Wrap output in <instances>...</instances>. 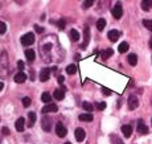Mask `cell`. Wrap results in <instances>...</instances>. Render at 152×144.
<instances>
[{"label": "cell", "instance_id": "cell-1", "mask_svg": "<svg viewBox=\"0 0 152 144\" xmlns=\"http://www.w3.org/2000/svg\"><path fill=\"white\" fill-rule=\"evenodd\" d=\"M111 13L114 16V19H121L122 15H123V8H122V3L118 1V3L114 5V8L111 10Z\"/></svg>", "mask_w": 152, "mask_h": 144}, {"label": "cell", "instance_id": "cell-2", "mask_svg": "<svg viewBox=\"0 0 152 144\" xmlns=\"http://www.w3.org/2000/svg\"><path fill=\"white\" fill-rule=\"evenodd\" d=\"M34 42V35L33 33H25L21 37V45L24 46H28V45H32Z\"/></svg>", "mask_w": 152, "mask_h": 144}, {"label": "cell", "instance_id": "cell-3", "mask_svg": "<svg viewBox=\"0 0 152 144\" xmlns=\"http://www.w3.org/2000/svg\"><path fill=\"white\" fill-rule=\"evenodd\" d=\"M41 126H42V130L45 132H49L52 130V118L49 116H44L42 120H41Z\"/></svg>", "mask_w": 152, "mask_h": 144}, {"label": "cell", "instance_id": "cell-4", "mask_svg": "<svg viewBox=\"0 0 152 144\" xmlns=\"http://www.w3.org/2000/svg\"><path fill=\"white\" fill-rule=\"evenodd\" d=\"M127 104L130 110H135L138 106H139V99H138L136 95H130L127 99Z\"/></svg>", "mask_w": 152, "mask_h": 144}, {"label": "cell", "instance_id": "cell-5", "mask_svg": "<svg viewBox=\"0 0 152 144\" xmlns=\"http://www.w3.org/2000/svg\"><path fill=\"white\" fill-rule=\"evenodd\" d=\"M66 128H65V126L62 124L61 122H58L56 124V134H57V136H60V138H65L66 136Z\"/></svg>", "mask_w": 152, "mask_h": 144}, {"label": "cell", "instance_id": "cell-6", "mask_svg": "<svg viewBox=\"0 0 152 144\" xmlns=\"http://www.w3.org/2000/svg\"><path fill=\"white\" fill-rule=\"evenodd\" d=\"M58 111V106L54 103H48L47 106L42 109V113L44 114H48V113H57Z\"/></svg>", "mask_w": 152, "mask_h": 144}, {"label": "cell", "instance_id": "cell-7", "mask_svg": "<svg viewBox=\"0 0 152 144\" xmlns=\"http://www.w3.org/2000/svg\"><path fill=\"white\" fill-rule=\"evenodd\" d=\"M74 135H75V139H77V141H84L85 138H86V132H85L84 128H75Z\"/></svg>", "mask_w": 152, "mask_h": 144}, {"label": "cell", "instance_id": "cell-8", "mask_svg": "<svg viewBox=\"0 0 152 144\" xmlns=\"http://www.w3.org/2000/svg\"><path fill=\"white\" fill-rule=\"evenodd\" d=\"M50 78V69L49 68H45V69L41 70L40 73V81L41 82H47Z\"/></svg>", "mask_w": 152, "mask_h": 144}, {"label": "cell", "instance_id": "cell-9", "mask_svg": "<svg viewBox=\"0 0 152 144\" xmlns=\"http://www.w3.org/2000/svg\"><path fill=\"white\" fill-rule=\"evenodd\" d=\"M89 40H90V29H89V27H85V41L84 44H81V49H86Z\"/></svg>", "mask_w": 152, "mask_h": 144}, {"label": "cell", "instance_id": "cell-10", "mask_svg": "<svg viewBox=\"0 0 152 144\" xmlns=\"http://www.w3.org/2000/svg\"><path fill=\"white\" fill-rule=\"evenodd\" d=\"M107 37H109V40L111 41V42H115V41L121 37V32L119 31H110L109 33H107Z\"/></svg>", "mask_w": 152, "mask_h": 144}, {"label": "cell", "instance_id": "cell-11", "mask_svg": "<svg viewBox=\"0 0 152 144\" xmlns=\"http://www.w3.org/2000/svg\"><path fill=\"white\" fill-rule=\"evenodd\" d=\"M24 124H25V119L24 118H19V119L15 122V128L19 132H23L24 131Z\"/></svg>", "mask_w": 152, "mask_h": 144}, {"label": "cell", "instance_id": "cell-12", "mask_svg": "<svg viewBox=\"0 0 152 144\" xmlns=\"http://www.w3.org/2000/svg\"><path fill=\"white\" fill-rule=\"evenodd\" d=\"M138 132L142 135L148 134V128H147V126L143 123V120H139V122H138Z\"/></svg>", "mask_w": 152, "mask_h": 144}, {"label": "cell", "instance_id": "cell-13", "mask_svg": "<svg viewBox=\"0 0 152 144\" xmlns=\"http://www.w3.org/2000/svg\"><path fill=\"white\" fill-rule=\"evenodd\" d=\"M53 98L57 100H62L64 98H65V90H60V89H57V90H54V93H53Z\"/></svg>", "mask_w": 152, "mask_h": 144}, {"label": "cell", "instance_id": "cell-14", "mask_svg": "<svg viewBox=\"0 0 152 144\" xmlns=\"http://www.w3.org/2000/svg\"><path fill=\"white\" fill-rule=\"evenodd\" d=\"M122 132H123V135L126 138H130L131 135H132V127H131L130 124L122 126Z\"/></svg>", "mask_w": 152, "mask_h": 144}, {"label": "cell", "instance_id": "cell-15", "mask_svg": "<svg viewBox=\"0 0 152 144\" xmlns=\"http://www.w3.org/2000/svg\"><path fill=\"white\" fill-rule=\"evenodd\" d=\"M25 79H27V74L23 73V72H19L15 75V82L16 83H23V82H25Z\"/></svg>", "mask_w": 152, "mask_h": 144}, {"label": "cell", "instance_id": "cell-16", "mask_svg": "<svg viewBox=\"0 0 152 144\" xmlns=\"http://www.w3.org/2000/svg\"><path fill=\"white\" fill-rule=\"evenodd\" d=\"M152 8V0H142V10L148 12Z\"/></svg>", "mask_w": 152, "mask_h": 144}, {"label": "cell", "instance_id": "cell-17", "mask_svg": "<svg viewBox=\"0 0 152 144\" xmlns=\"http://www.w3.org/2000/svg\"><path fill=\"white\" fill-rule=\"evenodd\" d=\"M78 119L81 120V122H91V120H93V115H91L90 113L81 114V115L78 116Z\"/></svg>", "mask_w": 152, "mask_h": 144}, {"label": "cell", "instance_id": "cell-18", "mask_svg": "<svg viewBox=\"0 0 152 144\" xmlns=\"http://www.w3.org/2000/svg\"><path fill=\"white\" fill-rule=\"evenodd\" d=\"M34 123H36V114L32 111V113L28 114V127L31 128V127H33Z\"/></svg>", "mask_w": 152, "mask_h": 144}, {"label": "cell", "instance_id": "cell-19", "mask_svg": "<svg viewBox=\"0 0 152 144\" xmlns=\"http://www.w3.org/2000/svg\"><path fill=\"white\" fill-rule=\"evenodd\" d=\"M127 60H128V63H130L131 66H136V63H138V56L136 54H128Z\"/></svg>", "mask_w": 152, "mask_h": 144}, {"label": "cell", "instance_id": "cell-20", "mask_svg": "<svg viewBox=\"0 0 152 144\" xmlns=\"http://www.w3.org/2000/svg\"><path fill=\"white\" fill-rule=\"evenodd\" d=\"M128 48H130V45H128V42H122V44H119V46H118V52L119 53H126L128 50Z\"/></svg>", "mask_w": 152, "mask_h": 144}, {"label": "cell", "instance_id": "cell-21", "mask_svg": "<svg viewBox=\"0 0 152 144\" xmlns=\"http://www.w3.org/2000/svg\"><path fill=\"white\" fill-rule=\"evenodd\" d=\"M25 57H27V60L29 61V62H32V61L34 60V50H32V49H27L25 50Z\"/></svg>", "mask_w": 152, "mask_h": 144}, {"label": "cell", "instance_id": "cell-22", "mask_svg": "<svg viewBox=\"0 0 152 144\" xmlns=\"http://www.w3.org/2000/svg\"><path fill=\"white\" fill-rule=\"evenodd\" d=\"M41 100H42L44 103H50V102H52V95H50L49 93H42Z\"/></svg>", "mask_w": 152, "mask_h": 144}, {"label": "cell", "instance_id": "cell-23", "mask_svg": "<svg viewBox=\"0 0 152 144\" xmlns=\"http://www.w3.org/2000/svg\"><path fill=\"white\" fill-rule=\"evenodd\" d=\"M112 54H114V50L112 49H106L102 52V58L103 60H107V58H110Z\"/></svg>", "mask_w": 152, "mask_h": 144}, {"label": "cell", "instance_id": "cell-24", "mask_svg": "<svg viewBox=\"0 0 152 144\" xmlns=\"http://www.w3.org/2000/svg\"><path fill=\"white\" fill-rule=\"evenodd\" d=\"M106 27V20L105 19H99L98 21H97V29L98 31H103Z\"/></svg>", "mask_w": 152, "mask_h": 144}, {"label": "cell", "instance_id": "cell-25", "mask_svg": "<svg viewBox=\"0 0 152 144\" xmlns=\"http://www.w3.org/2000/svg\"><path fill=\"white\" fill-rule=\"evenodd\" d=\"M70 40L71 41H78L79 40V33H78L75 29H71L70 31Z\"/></svg>", "mask_w": 152, "mask_h": 144}, {"label": "cell", "instance_id": "cell-26", "mask_svg": "<svg viewBox=\"0 0 152 144\" xmlns=\"http://www.w3.org/2000/svg\"><path fill=\"white\" fill-rule=\"evenodd\" d=\"M82 107H84V110H86L87 113H91L93 109H94V106L90 103V102H84V103H82Z\"/></svg>", "mask_w": 152, "mask_h": 144}, {"label": "cell", "instance_id": "cell-27", "mask_svg": "<svg viewBox=\"0 0 152 144\" xmlns=\"http://www.w3.org/2000/svg\"><path fill=\"white\" fill-rule=\"evenodd\" d=\"M111 143L112 144H124L123 140L119 136H116V135H111Z\"/></svg>", "mask_w": 152, "mask_h": 144}, {"label": "cell", "instance_id": "cell-28", "mask_svg": "<svg viewBox=\"0 0 152 144\" xmlns=\"http://www.w3.org/2000/svg\"><path fill=\"white\" fill-rule=\"evenodd\" d=\"M75 72H77V66H75L74 63H71V65H69L68 68H66V73H68V74H74Z\"/></svg>", "mask_w": 152, "mask_h": 144}, {"label": "cell", "instance_id": "cell-29", "mask_svg": "<svg viewBox=\"0 0 152 144\" xmlns=\"http://www.w3.org/2000/svg\"><path fill=\"white\" fill-rule=\"evenodd\" d=\"M21 102H23V106L24 107H29L31 106V98L29 97H23V99H21Z\"/></svg>", "mask_w": 152, "mask_h": 144}, {"label": "cell", "instance_id": "cell-30", "mask_svg": "<svg viewBox=\"0 0 152 144\" xmlns=\"http://www.w3.org/2000/svg\"><path fill=\"white\" fill-rule=\"evenodd\" d=\"M143 25H144L148 31L152 32V20H143Z\"/></svg>", "mask_w": 152, "mask_h": 144}, {"label": "cell", "instance_id": "cell-31", "mask_svg": "<svg viewBox=\"0 0 152 144\" xmlns=\"http://www.w3.org/2000/svg\"><path fill=\"white\" fill-rule=\"evenodd\" d=\"M94 1H95V0H85L84 8H90V7L94 4Z\"/></svg>", "mask_w": 152, "mask_h": 144}, {"label": "cell", "instance_id": "cell-32", "mask_svg": "<svg viewBox=\"0 0 152 144\" xmlns=\"http://www.w3.org/2000/svg\"><path fill=\"white\" fill-rule=\"evenodd\" d=\"M95 106H97V109L99 110V111H103V110L106 109V106H107V104H106L105 102H99V103H97Z\"/></svg>", "mask_w": 152, "mask_h": 144}, {"label": "cell", "instance_id": "cell-33", "mask_svg": "<svg viewBox=\"0 0 152 144\" xmlns=\"http://www.w3.org/2000/svg\"><path fill=\"white\" fill-rule=\"evenodd\" d=\"M65 25H66V23H65V20H64V19H61V20L57 21V27H58L60 29H64V28H65Z\"/></svg>", "mask_w": 152, "mask_h": 144}, {"label": "cell", "instance_id": "cell-34", "mask_svg": "<svg viewBox=\"0 0 152 144\" xmlns=\"http://www.w3.org/2000/svg\"><path fill=\"white\" fill-rule=\"evenodd\" d=\"M101 91H102V94H105L106 97H110L111 93H112V91L110 90V89H107V87H102V90H101Z\"/></svg>", "mask_w": 152, "mask_h": 144}, {"label": "cell", "instance_id": "cell-35", "mask_svg": "<svg viewBox=\"0 0 152 144\" xmlns=\"http://www.w3.org/2000/svg\"><path fill=\"white\" fill-rule=\"evenodd\" d=\"M5 31H7L5 23H0V33H1V35H4V33H5Z\"/></svg>", "mask_w": 152, "mask_h": 144}, {"label": "cell", "instance_id": "cell-36", "mask_svg": "<svg viewBox=\"0 0 152 144\" xmlns=\"http://www.w3.org/2000/svg\"><path fill=\"white\" fill-rule=\"evenodd\" d=\"M34 31L37 32V33H42L44 28H42V27H40V25H34Z\"/></svg>", "mask_w": 152, "mask_h": 144}, {"label": "cell", "instance_id": "cell-37", "mask_svg": "<svg viewBox=\"0 0 152 144\" xmlns=\"http://www.w3.org/2000/svg\"><path fill=\"white\" fill-rule=\"evenodd\" d=\"M24 66H25V65H24V62H23V61H17V68H19L20 72L24 69Z\"/></svg>", "mask_w": 152, "mask_h": 144}, {"label": "cell", "instance_id": "cell-38", "mask_svg": "<svg viewBox=\"0 0 152 144\" xmlns=\"http://www.w3.org/2000/svg\"><path fill=\"white\" fill-rule=\"evenodd\" d=\"M57 81H58V83H64V81H65V77L64 75H58V78H57Z\"/></svg>", "mask_w": 152, "mask_h": 144}, {"label": "cell", "instance_id": "cell-39", "mask_svg": "<svg viewBox=\"0 0 152 144\" xmlns=\"http://www.w3.org/2000/svg\"><path fill=\"white\" fill-rule=\"evenodd\" d=\"M50 48H52V44H47V45H44V46H42V49L44 50H49Z\"/></svg>", "mask_w": 152, "mask_h": 144}, {"label": "cell", "instance_id": "cell-40", "mask_svg": "<svg viewBox=\"0 0 152 144\" xmlns=\"http://www.w3.org/2000/svg\"><path fill=\"white\" fill-rule=\"evenodd\" d=\"M3 134L4 135H8V134H10V130L7 128V127H3Z\"/></svg>", "mask_w": 152, "mask_h": 144}, {"label": "cell", "instance_id": "cell-41", "mask_svg": "<svg viewBox=\"0 0 152 144\" xmlns=\"http://www.w3.org/2000/svg\"><path fill=\"white\" fill-rule=\"evenodd\" d=\"M149 48H151V49H152V38H151V40H149Z\"/></svg>", "mask_w": 152, "mask_h": 144}, {"label": "cell", "instance_id": "cell-42", "mask_svg": "<svg viewBox=\"0 0 152 144\" xmlns=\"http://www.w3.org/2000/svg\"><path fill=\"white\" fill-rule=\"evenodd\" d=\"M65 144H71V143H70V141H66V143H65Z\"/></svg>", "mask_w": 152, "mask_h": 144}]
</instances>
